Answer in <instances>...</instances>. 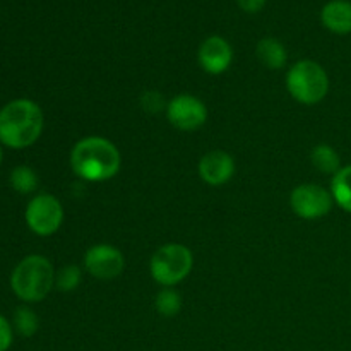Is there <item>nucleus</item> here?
Here are the masks:
<instances>
[{
	"label": "nucleus",
	"mask_w": 351,
	"mask_h": 351,
	"mask_svg": "<svg viewBox=\"0 0 351 351\" xmlns=\"http://www.w3.org/2000/svg\"><path fill=\"white\" fill-rule=\"evenodd\" d=\"M71 167L82 180L105 182L119 173L122 156L112 141L91 136L81 139L72 147Z\"/></svg>",
	"instance_id": "obj_1"
},
{
	"label": "nucleus",
	"mask_w": 351,
	"mask_h": 351,
	"mask_svg": "<svg viewBox=\"0 0 351 351\" xmlns=\"http://www.w3.org/2000/svg\"><path fill=\"white\" fill-rule=\"evenodd\" d=\"M141 103H143V108L147 110V112H160V108L163 106V98L160 96V93L149 91L144 93Z\"/></svg>",
	"instance_id": "obj_21"
},
{
	"label": "nucleus",
	"mask_w": 351,
	"mask_h": 351,
	"mask_svg": "<svg viewBox=\"0 0 351 351\" xmlns=\"http://www.w3.org/2000/svg\"><path fill=\"white\" fill-rule=\"evenodd\" d=\"M12 345V328L3 315H0V351H7Z\"/></svg>",
	"instance_id": "obj_20"
},
{
	"label": "nucleus",
	"mask_w": 351,
	"mask_h": 351,
	"mask_svg": "<svg viewBox=\"0 0 351 351\" xmlns=\"http://www.w3.org/2000/svg\"><path fill=\"white\" fill-rule=\"evenodd\" d=\"M321 23L335 34L351 33V2L350 0H329L321 10Z\"/></svg>",
	"instance_id": "obj_12"
},
{
	"label": "nucleus",
	"mask_w": 351,
	"mask_h": 351,
	"mask_svg": "<svg viewBox=\"0 0 351 351\" xmlns=\"http://www.w3.org/2000/svg\"><path fill=\"white\" fill-rule=\"evenodd\" d=\"M14 328L24 338H29L38 331V317L29 307H19L14 314Z\"/></svg>",
	"instance_id": "obj_18"
},
{
	"label": "nucleus",
	"mask_w": 351,
	"mask_h": 351,
	"mask_svg": "<svg viewBox=\"0 0 351 351\" xmlns=\"http://www.w3.org/2000/svg\"><path fill=\"white\" fill-rule=\"evenodd\" d=\"M10 287L17 298L27 304L41 302L55 287V271L45 256H27L12 271Z\"/></svg>",
	"instance_id": "obj_3"
},
{
	"label": "nucleus",
	"mask_w": 351,
	"mask_h": 351,
	"mask_svg": "<svg viewBox=\"0 0 351 351\" xmlns=\"http://www.w3.org/2000/svg\"><path fill=\"white\" fill-rule=\"evenodd\" d=\"M266 2L267 0H237V3H239L240 9L245 10V12H249V14L259 12V10L266 5Z\"/></svg>",
	"instance_id": "obj_22"
},
{
	"label": "nucleus",
	"mask_w": 351,
	"mask_h": 351,
	"mask_svg": "<svg viewBox=\"0 0 351 351\" xmlns=\"http://www.w3.org/2000/svg\"><path fill=\"white\" fill-rule=\"evenodd\" d=\"M167 117L175 129L191 132L204 125L208 120V108L199 98L184 93L171 98L167 106Z\"/></svg>",
	"instance_id": "obj_8"
},
{
	"label": "nucleus",
	"mask_w": 351,
	"mask_h": 351,
	"mask_svg": "<svg viewBox=\"0 0 351 351\" xmlns=\"http://www.w3.org/2000/svg\"><path fill=\"white\" fill-rule=\"evenodd\" d=\"M82 280L81 267L74 266H64L58 273H55V287L60 291H72L79 287Z\"/></svg>",
	"instance_id": "obj_19"
},
{
	"label": "nucleus",
	"mask_w": 351,
	"mask_h": 351,
	"mask_svg": "<svg viewBox=\"0 0 351 351\" xmlns=\"http://www.w3.org/2000/svg\"><path fill=\"white\" fill-rule=\"evenodd\" d=\"M233 173H235V161L226 151H209L199 161V175L209 185L226 184L232 180Z\"/></svg>",
	"instance_id": "obj_11"
},
{
	"label": "nucleus",
	"mask_w": 351,
	"mask_h": 351,
	"mask_svg": "<svg viewBox=\"0 0 351 351\" xmlns=\"http://www.w3.org/2000/svg\"><path fill=\"white\" fill-rule=\"evenodd\" d=\"M64 208L60 201L50 194H40L29 201L26 208V223L33 233L50 237L62 226Z\"/></svg>",
	"instance_id": "obj_6"
},
{
	"label": "nucleus",
	"mask_w": 351,
	"mask_h": 351,
	"mask_svg": "<svg viewBox=\"0 0 351 351\" xmlns=\"http://www.w3.org/2000/svg\"><path fill=\"white\" fill-rule=\"evenodd\" d=\"M199 65L208 74L218 75L228 71L233 60V48L223 36H209L201 43L197 51Z\"/></svg>",
	"instance_id": "obj_10"
},
{
	"label": "nucleus",
	"mask_w": 351,
	"mask_h": 351,
	"mask_svg": "<svg viewBox=\"0 0 351 351\" xmlns=\"http://www.w3.org/2000/svg\"><path fill=\"white\" fill-rule=\"evenodd\" d=\"M194 256L182 243H167L153 254L149 261L151 276L161 287H175L191 274Z\"/></svg>",
	"instance_id": "obj_5"
},
{
	"label": "nucleus",
	"mask_w": 351,
	"mask_h": 351,
	"mask_svg": "<svg viewBox=\"0 0 351 351\" xmlns=\"http://www.w3.org/2000/svg\"><path fill=\"white\" fill-rule=\"evenodd\" d=\"M10 185L19 194H31L38 187V175L29 167H16L10 173Z\"/></svg>",
	"instance_id": "obj_16"
},
{
	"label": "nucleus",
	"mask_w": 351,
	"mask_h": 351,
	"mask_svg": "<svg viewBox=\"0 0 351 351\" xmlns=\"http://www.w3.org/2000/svg\"><path fill=\"white\" fill-rule=\"evenodd\" d=\"M43 130V112L31 99H14L0 110V143L23 149L36 143Z\"/></svg>",
	"instance_id": "obj_2"
},
{
	"label": "nucleus",
	"mask_w": 351,
	"mask_h": 351,
	"mask_svg": "<svg viewBox=\"0 0 351 351\" xmlns=\"http://www.w3.org/2000/svg\"><path fill=\"white\" fill-rule=\"evenodd\" d=\"M257 58L263 62L264 67L273 69V71H278V69L285 67L288 60V53L285 45L281 43L276 38H263V40L257 43L256 47Z\"/></svg>",
	"instance_id": "obj_13"
},
{
	"label": "nucleus",
	"mask_w": 351,
	"mask_h": 351,
	"mask_svg": "<svg viewBox=\"0 0 351 351\" xmlns=\"http://www.w3.org/2000/svg\"><path fill=\"white\" fill-rule=\"evenodd\" d=\"M125 266L123 254L108 243H98L88 249L84 256V267L98 280H113L120 276Z\"/></svg>",
	"instance_id": "obj_9"
},
{
	"label": "nucleus",
	"mask_w": 351,
	"mask_h": 351,
	"mask_svg": "<svg viewBox=\"0 0 351 351\" xmlns=\"http://www.w3.org/2000/svg\"><path fill=\"white\" fill-rule=\"evenodd\" d=\"M291 209L304 219L324 218L332 209L335 199L329 191L317 184H304L293 189L290 195Z\"/></svg>",
	"instance_id": "obj_7"
},
{
	"label": "nucleus",
	"mask_w": 351,
	"mask_h": 351,
	"mask_svg": "<svg viewBox=\"0 0 351 351\" xmlns=\"http://www.w3.org/2000/svg\"><path fill=\"white\" fill-rule=\"evenodd\" d=\"M312 165L317 168L321 173L332 175L335 177L339 170H341V158H339L338 151L335 147L328 146V144H319L312 149L311 153Z\"/></svg>",
	"instance_id": "obj_14"
},
{
	"label": "nucleus",
	"mask_w": 351,
	"mask_h": 351,
	"mask_svg": "<svg viewBox=\"0 0 351 351\" xmlns=\"http://www.w3.org/2000/svg\"><path fill=\"white\" fill-rule=\"evenodd\" d=\"M287 89L298 103L315 105L322 101L329 91L328 72L314 60L297 62L287 74Z\"/></svg>",
	"instance_id": "obj_4"
},
{
	"label": "nucleus",
	"mask_w": 351,
	"mask_h": 351,
	"mask_svg": "<svg viewBox=\"0 0 351 351\" xmlns=\"http://www.w3.org/2000/svg\"><path fill=\"white\" fill-rule=\"evenodd\" d=\"M2 156H3V154H2V147H0V163H2Z\"/></svg>",
	"instance_id": "obj_23"
},
{
	"label": "nucleus",
	"mask_w": 351,
	"mask_h": 351,
	"mask_svg": "<svg viewBox=\"0 0 351 351\" xmlns=\"http://www.w3.org/2000/svg\"><path fill=\"white\" fill-rule=\"evenodd\" d=\"M331 194L339 208L351 213V165L343 167L341 170L332 177Z\"/></svg>",
	"instance_id": "obj_15"
},
{
	"label": "nucleus",
	"mask_w": 351,
	"mask_h": 351,
	"mask_svg": "<svg viewBox=\"0 0 351 351\" xmlns=\"http://www.w3.org/2000/svg\"><path fill=\"white\" fill-rule=\"evenodd\" d=\"M154 307H156L158 314L165 315V317H173V315H177L182 308L180 293L171 290V288H163V290L156 295Z\"/></svg>",
	"instance_id": "obj_17"
}]
</instances>
